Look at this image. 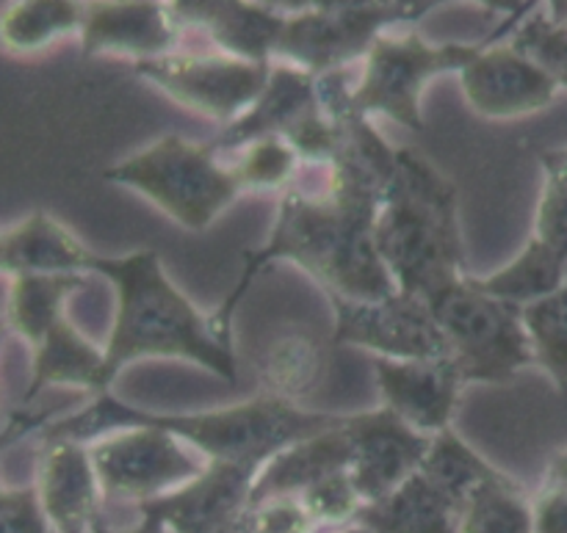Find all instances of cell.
<instances>
[{"label":"cell","mask_w":567,"mask_h":533,"mask_svg":"<svg viewBox=\"0 0 567 533\" xmlns=\"http://www.w3.org/2000/svg\"><path fill=\"white\" fill-rule=\"evenodd\" d=\"M380 205L324 188L308 194L291 186L280 194L275 224L264 247L244 252V269L225 302L210 313L216 332L233 341V315L260 274L275 263L308 271L327 296L377 302L396 293L374 243Z\"/></svg>","instance_id":"obj_1"},{"label":"cell","mask_w":567,"mask_h":533,"mask_svg":"<svg viewBox=\"0 0 567 533\" xmlns=\"http://www.w3.org/2000/svg\"><path fill=\"white\" fill-rule=\"evenodd\" d=\"M89 274L114 288V321L105 341L103 390L111 393L122 370L138 359H183L225 382H236L233 341L216 332L210 313L169 280L158 249H136L122 258L94 252Z\"/></svg>","instance_id":"obj_2"},{"label":"cell","mask_w":567,"mask_h":533,"mask_svg":"<svg viewBox=\"0 0 567 533\" xmlns=\"http://www.w3.org/2000/svg\"><path fill=\"white\" fill-rule=\"evenodd\" d=\"M343 415L308 412L299 404L280 401L266 393L233 407L208 409V412H147L142 407L122 401L116 393H100L78 412L53 418L37 431L39 442H94L97 437L131 426H155L186 442L205 462L244 464L260 470L275 453L302 437L338 426Z\"/></svg>","instance_id":"obj_3"},{"label":"cell","mask_w":567,"mask_h":533,"mask_svg":"<svg viewBox=\"0 0 567 533\" xmlns=\"http://www.w3.org/2000/svg\"><path fill=\"white\" fill-rule=\"evenodd\" d=\"M374 243L396 291L432 299L465 276L457 188L424 155L399 147V169L377 210Z\"/></svg>","instance_id":"obj_4"},{"label":"cell","mask_w":567,"mask_h":533,"mask_svg":"<svg viewBox=\"0 0 567 533\" xmlns=\"http://www.w3.org/2000/svg\"><path fill=\"white\" fill-rule=\"evenodd\" d=\"M103 177L136 191L166 219L192 232L208 230L244 197L236 169L221 160L214 142H192L177 133H164L138 153L116 160Z\"/></svg>","instance_id":"obj_5"},{"label":"cell","mask_w":567,"mask_h":533,"mask_svg":"<svg viewBox=\"0 0 567 533\" xmlns=\"http://www.w3.org/2000/svg\"><path fill=\"white\" fill-rule=\"evenodd\" d=\"M426 302L465 385H507L520 370L537 365L518 304L485 293L474 276L465 274Z\"/></svg>","instance_id":"obj_6"},{"label":"cell","mask_w":567,"mask_h":533,"mask_svg":"<svg viewBox=\"0 0 567 533\" xmlns=\"http://www.w3.org/2000/svg\"><path fill=\"white\" fill-rule=\"evenodd\" d=\"M491 42H426L415 31H385L363 59L352 100L363 114L388 116L408 130H424L421 100L435 77L463 72Z\"/></svg>","instance_id":"obj_7"},{"label":"cell","mask_w":567,"mask_h":533,"mask_svg":"<svg viewBox=\"0 0 567 533\" xmlns=\"http://www.w3.org/2000/svg\"><path fill=\"white\" fill-rule=\"evenodd\" d=\"M105 501L142 506L181 490L205 470V459L169 431L131 426L89 442Z\"/></svg>","instance_id":"obj_8"},{"label":"cell","mask_w":567,"mask_h":533,"mask_svg":"<svg viewBox=\"0 0 567 533\" xmlns=\"http://www.w3.org/2000/svg\"><path fill=\"white\" fill-rule=\"evenodd\" d=\"M133 75L192 114L233 125L252 108L266 88L271 64L244 61L225 53H175L133 64Z\"/></svg>","instance_id":"obj_9"},{"label":"cell","mask_w":567,"mask_h":533,"mask_svg":"<svg viewBox=\"0 0 567 533\" xmlns=\"http://www.w3.org/2000/svg\"><path fill=\"white\" fill-rule=\"evenodd\" d=\"M336 326L332 343L371 352L388 359H446L452 357L446 335L430 302L410 293H391L377 302L330 296Z\"/></svg>","instance_id":"obj_10"},{"label":"cell","mask_w":567,"mask_h":533,"mask_svg":"<svg viewBox=\"0 0 567 533\" xmlns=\"http://www.w3.org/2000/svg\"><path fill=\"white\" fill-rule=\"evenodd\" d=\"M396 25L393 0L354 6V9L302 11L286 17L275 61L297 66L316 77L330 75V72L349 70L354 61H363L377 36Z\"/></svg>","instance_id":"obj_11"},{"label":"cell","mask_w":567,"mask_h":533,"mask_svg":"<svg viewBox=\"0 0 567 533\" xmlns=\"http://www.w3.org/2000/svg\"><path fill=\"white\" fill-rule=\"evenodd\" d=\"M524 20H504L480 55L457 75L465 103L482 119H524L540 114L557 100L559 86L540 64L520 53L513 42H498Z\"/></svg>","instance_id":"obj_12"},{"label":"cell","mask_w":567,"mask_h":533,"mask_svg":"<svg viewBox=\"0 0 567 533\" xmlns=\"http://www.w3.org/2000/svg\"><path fill=\"white\" fill-rule=\"evenodd\" d=\"M347 435L352 442L349 475L365 503L382 501L404 484L421 468L430 448V437L410 429L388 407L347 415Z\"/></svg>","instance_id":"obj_13"},{"label":"cell","mask_w":567,"mask_h":533,"mask_svg":"<svg viewBox=\"0 0 567 533\" xmlns=\"http://www.w3.org/2000/svg\"><path fill=\"white\" fill-rule=\"evenodd\" d=\"M183 36L181 22L166 0H86L81 28V53L86 59L138 61L175 53Z\"/></svg>","instance_id":"obj_14"},{"label":"cell","mask_w":567,"mask_h":533,"mask_svg":"<svg viewBox=\"0 0 567 533\" xmlns=\"http://www.w3.org/2000/svg\"><path fill=\"white\" fill-rule=\"evenodd\" d=\"M374 382L382 407L426 437L452 429L465 382L452 357L388 359L374 357Z\"/></svg>","instance_id":"obj_15"},{"label":"cell","mask_w":567,"mask_h":533,"mask_svg":"<svg viewBox=\"0 0 567 533\" xmlns=\"http://www.w3.org/2000/svg\"><path fill=\"white\" fill-rule=\"evenodd\" d=\"M260 470L244 464L208 462L181 490L136 506L161 520L166 533H214L247 518Z\"/></svg>","instance_id":"obj_16"},{"label":"cell","mask_w":567,"mask_h":533,"mask_svg":"<svg viewBox=\"0 0 567 533\" xmlns=\"http://www.w3.org/2000/svg\"><path fill=\"white\" fill-rule=\"evenodd\" d=\"M39 506L55 533H92L105 501L83 442H39L37 462Z\"/></svg>","instance_id":"obj_17"},{"label":"cell","mask_w":567,"mask_h":533,"mask_svg":"<svg viewBox=\"0 0 567 533\" xmlns=\"http://www.w3.org/2000/svg\"><path fill=\"white\" fill-rule=\"evenodd\" d=\"M181 22L205 33L216 53L271 64L286 17L255 0H166Z\"/></svg>","instance_id":"obj_18"},{"label":"cell","mask_w":567,"mask_h":533,"mask_svg":"<svg viewBox=\"0 0 567 533\" xmlns=\"http://www.w3.org/2000/svg\"><path fill=\"white\" fill-rule=\"evenodd\" d=\"M94 252L48 210H33L11 227H0V276L89 274Z\"/></svg>","instance_id":"obj_19"},{"label":"cell","mask_w":567,"mask_h":533,"mask_svg":"<svg viewBox=\"0 0 567 533\" xmlns=\"http://www.w3.org/2000/svg\"><path fill=\"white\" fill-rule=\"evenodd\" d=\"M319 105V77L291 64L271 61L269 83L252 103V108L238 116L233 125L221 127L219 136H214L210 142L219 153H233V149L238 153L258 138H282L305 114H310Z\"/></svg>","instance_id":"obj_20"},{"label":"cell","mask_w":567,"mask_h":533,"mask_svg":"<svg viewBox=\"0 0 567 533\" xmlns=\"http://www.w3.org/2000/svg\"><path fill=\"white\" fill-rule=\"evenodd\" d=\"M352 464V442L347 435V415L338 426L302 437L282 448L260 468L252 487V503L277 495H302L308 487L319 484L327 475L349 470Z\"/></svg>","instance_id":"obj_21"},{"label":"cell","mask_w":567,"mask_h":533,"mask_svg":"<svg viewBox=\"0 0 567 533\" xmlns=\"http://www.w3.org/2000/svg\"><path fill=\"white\" fill-rule=\"evenodd\" d=\"M103 365V346H94L64 313L31 346V382L22 407H28L48 387H75L86 390L89 396H100L105 393Z\"/></svg>","instance_id":"obj_22"},{"label":"cell","mask_w":567,"mask_h":533,"mask_svg":"<svg viewBox=\"0 0 567 533\" xmlns=\"http://www.w3.org/2000/svg\"><path fill=\"white\" fill-rule=\"evenodd\" d=\"M460 514L463 509L415 470L391 495L365 503L354 525L371 533H457Z\"/></svg>","instance_id":"obj_23"},{"label":"cell","mask_w":567,"mask_h":533,"mask_svg":"<svg viewBox=\"0 0 567 533\" xmlns=\"http://www.w3.org/2000/svg\"><path fill=\"white\" fill-rule=\"evenodd\" d=\"M86 0H9L0 9V50L39 55L64 39L81 36Z\"/></svg>","instance_id":"obj_24"},{"label":"cell","mask_w":567,"mask_h":533,"mask_svg":"<svg viewBox=\"0 0 567 533\" xmlns=\"http://www.w3.org/2000/svg\"><path fill=\"white\" fill-rule=\"evenodd\" d=\"M330 348L313 332H286L258 359L260 390L280 401L299 404L321 385Z\"/></svg>","instance_id":"obj_25"},{"label":"cell","mask_w":567,"mask_h":533,"mask_svg":"<svg viewBox=\"0 0 567 533\" xmlns=\"http://www.w3.org/2000/svg\"><path fill=\"white\" fill-rule=\"evenodd\" d=\"M89 274H20L6 288L3 321L28 348L66 313V302L89 285Z\"/></svg>","instance_id":"obj_26"},{"label":"cell","mask_w":567,"mask_h":533,"mask_svg":"<svg viewBox=\"0 0 567 533\" xmlns=\"http://www.w3.org/2000/svg\"><path fill=\"white\" fill-rule=\"evenodd\" d=\"M565 254L532 236L526 247L507 265H502V269H496L487 276H474V282L485 293L502 299V302L526 307V304L540 302L548 293L557 291L565 282Z\"/></svg>","instance_id":"obj_27"},{"label":"cell","mask_w":567,"mask_h":533,"mask_svg":"<svg viewBox=\"0 0 567 533\" xmlns=\"http://www.w3.org/2000/svg\"><path fill=\"white\" fill-rule=\"evenodd\" d=\"M419 470L460 509L480 487L504 473L482 453H476L454 429H443L441 435L430 437V448Z\"/></svg>","instance_id":"obj_28"},{"label":"cell","mask_w":567,"mask_h":533,"mask_svg":"<svg viewBox=\"0 0 567 533\" xmlns=\"http://www.w3.org/2000/svg\"><path fill=\"white\" fill-rule=\"evenodd\" d=\"M457 533H535L532 498L513 475L502 473L468 498Z\"/></svg>","instance_id":"obj_29"},{"label":"cell","mask_w":567,"mask_h":533,"mask_svg":"<svg viewBox=\"0 0 567 533\" xmlns=\"http://www.w3.org/2000/svg\"><path fill=\"white\" fill-rule=\"evenodd\" d=\"M520 315L535 346L537 368L546 370L557 390L567 396V276L546 299L520 307Z\"/></svg>","instance_id":"obj_30"},{"label":"cell","mask_w":567,"mask_h":533,"mask_svg":"<svg viewBox=\"0 0 567 533\" xmlns=\"http://www.w3.org/2000/svg\"><path fill=\"white\" fill-rule=\"evenodd\" d=\"M302 158L280 136H266L238 149L233 164L244 194H282L293 186Z\"/></svg>","instance_id":"obj_31"},{"label":"cell","mask_w":567,"mask_h":533,"mask_svg":"<svg viewBox=\"0 0 567 533\" xmlns=\"http://www.w3.org/2000/svg\"><path fill=\"white\" fill-rule=\"evenodd\" d=\"M543 191L532 236L546 241L567 258V147L540 155Z\"/></svg>","instance_id":"obj_32"},{"label":"cell","mask_w":567,"mask_h":533,"mask_svg":"<svg viewBox=\"0 0 567 533\" xmlns=\"http://www.w3.org/2000/svg\"><path fill=\"white\" fill-rule=\"evenodd\" d=\"M509 42L540 64L559 88H567V22H554L535 9L509 33Z\"/></svg>","instance_id":"obj_33"},{"label":"cell","mask_w":567,"mask_h":533,"mask_svg":"<svg viewBox=\"0 0 567 533\" xmlns=\"http://www.w3.org/2000/svg\"><path fill=\"white\" fill-rule=\"evenodd\" d=\"M299 498L319 525H354V520L365 506L349 470L327 475L319 484L308 487Z\"/></svg>","instance_id":"obj_34"},{"label":"cell","mask_w":567,"mask_h":533,"mask_svg":"<svg viewBox=\"0 0 567 533\" xmlns=\"http://www.w3.org/2000/svg\"><path fill=\"white\" fill-rule=\"evenodd\" d=\"M535 533H567V448L548 459L540 490L532 495Z\"/></svg>","instance_id":"obj_35"},{"label":"cell","mask_w":567,"mask_h":533,"mask_svg":"<svg viewBox=\"0 0 567 533\" xmlns=\"http://www.w3.org/2000/svg\"><path fill=\"white\" fill-rule=\"evenodd\" d=\"M319 529L299 495L266 498L247 512V533H316Z\"/></svg>","instance_id":"obj_36"},{"label":"cell","mask_w":567,"mask_h":533,"mask_svg":"<svg viewBox=\"0 0 567 533\" xmlns=\"http://www.w3.org/2000/svg\"><path fill=\"white\" fill-rule=\"evenodd\" d=\"M0 533H55L39 506L33 484L11 487L0 503Z\"/></svg>","instance_id":"obj_37"},{"label":"cell","mask_w":567,"mask_h":533,"mask_svg":"<svg viewBox=\"0 0 567 533\" xmlns=\"http://www.w3.org/2000/svg\"><path fill=\"white\" fill-rule=\"evenodd\" d=\"M449 3H480L487 11L504 14V20H524L537 9L540 0H393V11H396L399 25H410V22L424 20L426 14Z\"/></svg>","instance_id":"obj_38"},{"label":"cell","mask_w":567,"mask_h":533,"mask_svg":"<svg viewBox=\"0 0 567 533\" xmlns=\"http://www.w3.org/2000/svg\"><path fill=\"white\" fill-rule=\"evenodd\" d=\"M266 9L277 11L282 17L302 14V11H330V9H354V6L388 3V0H255Z\"/></svg>","instance_id":"obj_39"},{"label":"cell","mask_w":567,"mask_h":533,"mask_svg":"<svg viewBox=\"0 0 567 533\" xmlns=\"http://www.w3.org/2000/svg\"><path fill=\"white\" fill-rule=\"evenodd\" d=\"M138 514H142V520H138L136 529H111V525H105L103 520H100V523L92 529V533H166L155 514L150 512H138Z\"/></svg>","instance_id":"obj_40"},{"label":"cell","mask_w":567,"mask_h":533,"mask_svg":"<svg viewBox=\"0 0 567 533\" xmlns=\"http://www.w3.org/2000/svg\"><path fill=\"white\" fill-rule=\"evenodd\" d=\"M546 3V14L554 22H567V0H543Z\"/></svg>","instance_id":"obj_41"},{"label":"cell","mask_w":567,"mask_h":533,"mask_svg":"<svg viewBox=\"0 0 567 533\" xmlns=\"http://www.w3.org/2000/svg\"><path fill=\"white\" fill-rule=\"evenodd\" d=\"M214 533H247V518L238 520V523H233V525H227V529L214 531Z\"/></svg>","instance_id":"obj_42"},{"label":"cell","mask_w":567,"mask_h":533,"mask_svg":"<svg viewBox=\"0 0 567 533\" xmlns=\"http://www.w3.org/2000/svg\"><path fill=\"white\" fill-rule=\"evenodd\" d=\"M341 533H371V531L363 529V525H347Z\"/></svg>","instance_id":"obj_43"},{"label":"cell","mask_w":567,"mask_h":533,"mask_svg":"<svg viewBox=\"0 0 567 533\" xmlns=\"http://www.w3.org/2000/svg\"><path fill=\"white\" fill-rule=\"evenodd\" d=\"M3 451H6V448H3V442H0V453H3ZM9 490H11V487H3V484H0V503L6 501V495H9Z\"/></svg>","instance_id":"obj_44"},{"label":"cell","mask_w":567,"mask_h":533,"mask_svg":"<svg viewBox=\"0 0 567 533\" xmlns=\"http://www.w3.org/2000/svg\"><path fill=\"white\" fill-rule=\"evenodd\" d=\"M3 326H6V321H0V346H3Z\"/></svg>","instance_id":"obj_45"}]
</instances>
